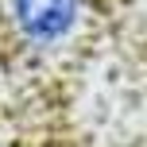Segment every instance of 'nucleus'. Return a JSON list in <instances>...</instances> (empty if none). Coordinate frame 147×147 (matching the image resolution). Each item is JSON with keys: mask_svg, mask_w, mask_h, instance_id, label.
Returning <instances> with one entry per match:
<instances>
[{"mask_svg": "<svg viewBox=\"0 0 147 147\" xmlns=\"http://www.w3.org/2000/svg\"><path fill=\"white\" fill-rule=\"evenodd\" d=\"M89 0H0V16L23 47L54 51L78 35Z\"/></svg>", "mask_w": 147, "mask_h": 147, "instance_id": "obj_1", "label": "nucleus"}]
</instances>
